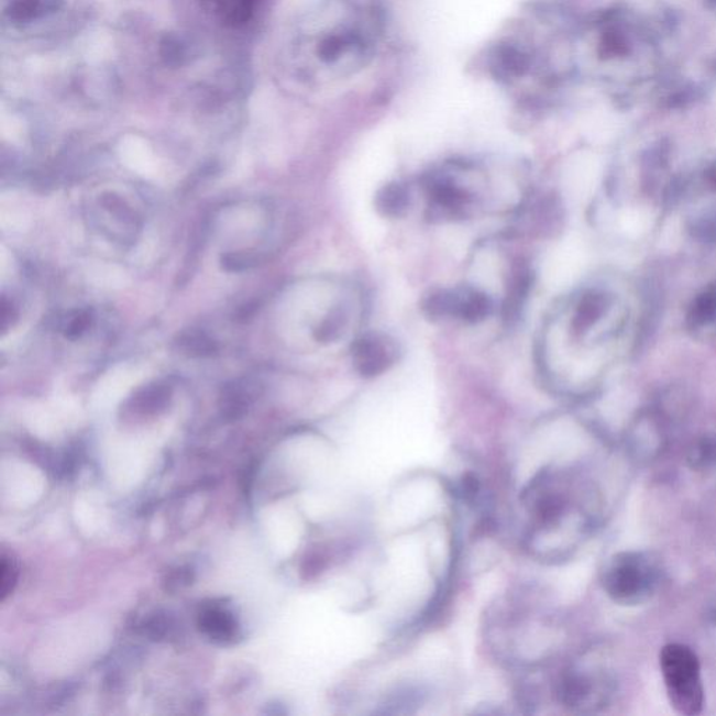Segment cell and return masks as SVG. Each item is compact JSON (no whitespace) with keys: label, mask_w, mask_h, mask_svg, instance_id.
Returning a JSON list of instances; mask_svg holds the SVG:
<instances>
[{"label":"cell","mask_w":716,"mask_h":716,"mask_svg":"<svg viewBox=\"0 0 716 716\" xmlns=\"http://www.w3.org/2000/svg\"><path fill=\"white\" fill-rule=\"evenodd\" d=\"M708 2H713V3H716V0H708Z\"/></svg>","instance_id":"22"},{"label":"cell","mask_w":716,"mask_h":716,"mask_svg":"<svg viewBox=\"0 0 716 716\" xmlns=\"http://www.w3.org/2000/svg\"><path fill=\"white\" fill-rule=\"evenodd\" d=\"M460 163H447L422 177L427 200V214L432 221H453L469 218L476 195L460 181Z\"/></svg>","instance_id":"6"},{"label":"cell","mask_w":716,"mask_h":716,"mask_svg":"<svg viewBox=\"0 0 716 716\" xmlns=\"http://www.w3.org/2000/svg\"><path fill=\"white\" fill-rule=\"evenodd\" d=\"M529 522L527 548L539 560H563L594 524V498L585 484L563 471H543L522 496Z\"/></svg>","instance_id":"3"},{"label":"cell","mask_w":716,"mask_h":716,"mask_svg":"<svg viewBox=\"0 0 716 716\" xmlns=\"http://www.w3.org/2000/svg\"><path fill=\"white\" fill-rule=\"evenodd\" d=\"M658 560L643 551H623L607 564L604 586L618 605L636 606L651 599L661 584Z\"/></svg>","instance_id":"4"},{"label":"cell","mask_w":716,"mask_h":716,"mask_svg":"<svg viewBox=\"0 0 716 716\" xmlns=\"http://www.w3.org/2000/svg\"><path fill=\"white\" fill-rule=\"evenodd\" d=\"M384 33L378 0H321L298 30V69L321 84L350 79L378 55Z\"/></svg>","instance_id":"1"},{"label":"cell","mask_w":716,"mask_h":716,"mask_svg":"<svg viewBox=\"0 0 716 716\" xmlns=\"http://www.w3.org/2000/svg\"><path fill=\"white\" fill-rule=\"evenodd\" d=\"M684 328L690 337L703 342L716 339V280L709 282L690 300L684 312Z\"/></svg>","instance_id":"9"},{"label":"cell","mask_w":716,"mask_h":716,"mask_svg":"<svg viewBox=\"0 0 716 716\" xmlns=\"http://www.w3.org/2000/svg\"><path fill=\"white\" fill-rule=\"evenodd\" d=\"M200 630L211 641L231 643L240 636V626L235 616L225 607L213 606L203 610L199 617Z\"/></svg>","instance_id":"12"},{"label":"cell","mask_w":716,"mask_h":716,"mask_svg":"<svg viewBox=\"0 0 716 716\" xmlns=\"http://www.w3.org/2000/svg\"><path fill=\"white\" fill-rule=\"evenodd\" d=\"M223 267L229 272H241L249 269L250 266L255 265V260L252 256L230 254L223 256Z\"/></svg>","instance_id":"21"},{"label":"cell","mask_w":716,"mask_h":716,"mask_svg":"<svg viewBox=\"0 0 716 716\" xmlns=\"http://www.w3.org/2000/svg\"><path fill=\"white\" fill-rule=\"evenodd\" d=\"M553 10L533 4L515 19L488 46L487 71L520 99H544L563 79L560 34L564 33Z\"/></svg>","instance_id":"2"},{"label":"cell","mask_w":716,"mask_h":716,"mask_svg":"<svg viewBox=\"0 0 716 716\" xmlns=\"http://www.w3.org/2000/svg\"><path fill=\"white\" fill-rule=\"evenodd\" d=\"M91 316L87 311L77 312L74 318L70 319L68 327L65 329L66 337L74 339L80 337L81 333L90 327Z\"/></svg>","instance_id":"20"},{"label":"cell","mask_w":716,"mask_h":716,"mask_svg":"<svg viewBox=\"0 0 716 716\" xmlns=\"http://www.w3.org/2000/svg\"><path fill=\"white\" fill-rule=\"evenodd\" d=\"M349 318L350 313L346 307H334L316 329V339L318 342L331 343L342 338L343 332L346 331Z\"/></svg>","instance_id":"17"},{"label":"cell","mask_w":716,"mask_h":716,"mask_svg":"<svg viewBox=\"0 0 716 716\" xmlns=\"http://www.w3.org/2000/svg\"><path fill=\"white\" fill-rule=\"evenodd\" d=\"M200 3L220 23L236 27L250 22L257 0H200Z\"/></svg>","instance_id":"14"},{"label":"cell","mask_w":716,"mask_h":716,"mask_svg":"<svg viewBox=\"0 0 716 716\" xmlns=\"http://www.w3.org/2000/svg\"><path fill=\"white\" fill-rule=\"evenodd\" d=\"M659 659L673 709L686 716L702 714L704 687L697 656L683 643H669L662 648Z\"/></svg>","instance_id":"5"},{"label":"cell","mask_w":716,"mask_h":716,"mask_svg":"<svg viewBox=\"0 0 716 716\" xmlns=\"http://www.w3.org/2000/svg\"><path fill=\"white\" fill-rule=\"evenodd\" d=\"M414 203L408 184L390 181L383 185L375 194L374 206L383 218L400 219L408 214Z\"/></svg>","instance_id":"13"},{"label":"cell","mask_w":716,"mask_h":716,"mask_svg":"<svg viewBox=\"0 0 716 716\" xmlns=\"http://www.w3.org/2000/svg\"><path fill=\"white\" fill-rule=\"evenodd\" d=\"M15 581H18V571H15V566L7 558L2 559V576H0V591H2V599L7 597L10 592L13 590V585L15 584Z\"/></svg>","instance_id":"19"},{"label":"cell","mask_w":716,"mask_h":716,"mask_svg":"<svg viewBox=\"0 0 716 716\" xmlns=\"http://www.w3.org/2000/svg\"><path fill=\"white\" fill-rule=\"evenodd\" d=\"M422 316L430 321H445L453 318L452 288H437L422 298L420 304Z\"/></svg>","instance_id":"16"},{"label":"cell","mask_w":716,"mask_h":716,"mask_svg":"<svg viewBox=\"0 0 716 716\" xmlns=\"http://www.w3.org/2000/svg\"><path fill=\"white\" fill-rule=\"evenodd\" d=\"M62 0H3V14L14 24H25L56 12Z\"/></svg>","instance_id":"15"},{"label":"cell","mask_w":716,"mask_h":716,"mask_svg":"<svg viewBox=\"0 0 716 716\" xmlns=\"http://www.w3.org/2000/svg\"><path fill=\"white\" fill-rule=\"evenodd\" d=\"M179 346L192 355H210L218 352L214 340L200 331H190L179 338Z\"/></svg>","instance_id":"18"},{"label":"cell","mask_w":716,"mask_h":716,"mask_svg":"<svg viewBox=\"0 0 716 716\" xmlns=\"http://www.w3.org/2000/svg\"><path fill=\"white\" fill-rule=\"evenodd\" d=\"M533 282L535 273L527 262L519 261L514 264L508 275L506 298L503 304V319L507 327H514L522 317Z\"/></svg>","instance_id":"10"},{"label":"cell","mask_w":716,"mask_h":716,"mask_svg":"<svg viewBox=\"0 0 716 716\" xmlns=\"http://www.w3.org/2000/svg\"><path fill=\"white\" fill-rule=\"evenodd\" d=\"M555 697L564 707L585 711L599 705L605 697V683L582 672H564L555 683Z\"/></svg>","instance_id":"8"},{"label":"cell","mask_w":716,"mask_h":716,"mask_svg":"<svg viewBox=\"0 0 716 716\" xmlns=\"http://www.w3.org/2000/svg\"><path fill=\"white\" fill-rule=\"evenodd\" d=\"M399 344L389 334L368 332L354 340L352 360L360 377L377 378L398 363Z\"/></svg>","instance_id":"7"},{"label":"cell","mask_w":716,"mask_h":716,"mask_svg":"<svg viewBox=\"0 0 716 716\" xmlns=\"http://www.w3.org/2000/svg\"><path fill=\"white\" fill-rule=\"evenodd\" d=\"M494 312V302L486 293L472 286L453 288V319L476 324L486 321Z\"/></svg>","instance_id":"11"}]
</instances>
